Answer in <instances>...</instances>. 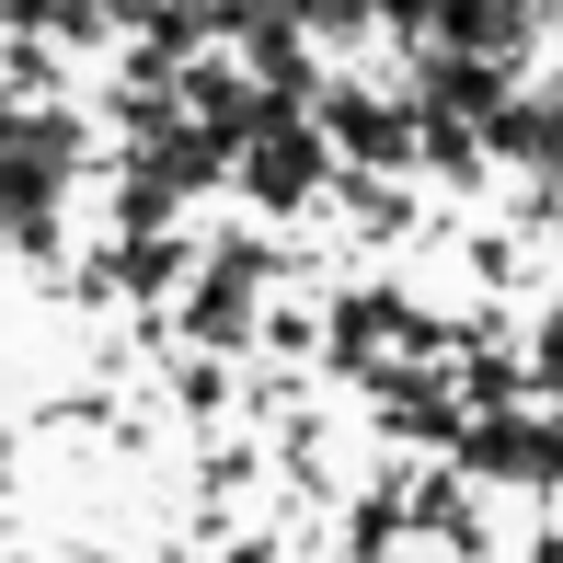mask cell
<instances>
[{
  "mask_svg": "<svg viewBox=\"0 0 563 563\" xmlns=\"http://www.w3.org/2000/svg\"><path fill=\"white\" fill-rule=\"evenodd\" d=\"M438 35L460 58H506V46L529 35V0H438Z\"/></svg>",
  "mask_w": 563,
  "mask_h": 563,
  "instance_id": "6da1fadb",
  "label": "cell"
},
{
  "mask_svg": "<svg viewBox=\"0 0 563 563\" xmlns=\"http://www.w3.org/2000/svg\"><path fill=\"white\" fill-rule=\"evenodd\" d=\"M495 139L518 150V162H552V173H563V92H552V104H518V115L495 126Z\"/></svg>",
  "mask_w": 563,
  "mask_h": 563,
  "instance_id": "7a4b0ae2",
  "label": "cell"
},
{
  "mask_svg": "<svg viewBox=\"0 0 563 563\" xmlns=\"http://www.w3.org/2000/svg\"><path fill=\"white\" fill-rule=\"evenodd\" d=\"M379 12H402V23H438V0H379Z\"/></svg>",
  "mask_w": 563,
  "mask_h": 563,
  "instance_id": "3957f363",
  "label": "cell"
}]
</instances>
